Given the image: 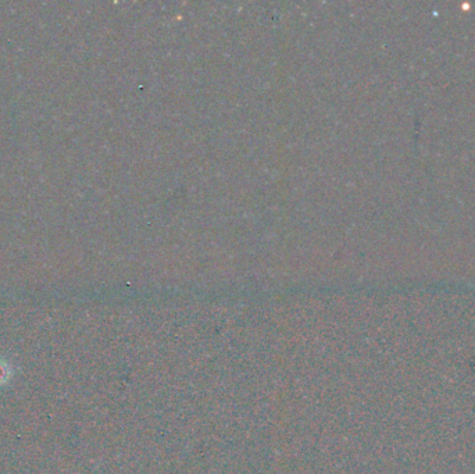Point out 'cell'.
Listing matches in <instances>:
<instances>
[{
  "mask_svg": "<svg viewBox=\"0 0 475 474\" xmlns=\"http://www.w3.org/2000/svg\"><path fill=\"white\" fill-rule=\"evenodd\" d=\"M10 373H12L10 364L0 360V384H5L9 380Z\"/></svg>",
  "mask_w": 475,
  "mask_h": 474,
  "instance_id": "1",
  "label": "cell"
}]
</instances>
